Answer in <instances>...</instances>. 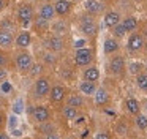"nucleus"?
Wrapping results in <instances>:
<instances>
[{
	"label": "nucleus",
	"instance_id": "nucleus-31",
	"mask_svg": "<svg viewBox=\"0 0 147 139\" xmlns=\"http://www.w3.org/2000/svg\"><path fill=\"white\" fill-rule=\"evenodd\" d=\"M10 90H11V84L10 82H3V84H2V92H3V93H8Z\"/></svg>",
	"mask_w": 147,
	"mask_h": 139
},
{
	"label": "nucleus",
	"instance_id": "nucleus-7",
	"mask_svg": "<svg viewBox=\"0 0 147 139\" xmlns=\"http://www.w3.org/2000/svg\"><path fill=\"white\" fill-rule=\"evenodd\" d=\"M33 119H35L36 122H46V120L49 119V111L43 106L35 107V109H33Z\"/></svg>",
	"mask_w": 147,
	"mask_h": 139
},
{
	"label": "nucleus",
	"instance_id": "nucleus-10",
	"mask_svg": "<svg viewBox=\"0 0 147 139\" xmlns=\"http://www.w3.org/2000/svg\"><path fill=\"white\" fill-rule=\"evenodd\" d=\"M119 21H120V16L114 11L108 13V14L105 16V24L108 25V27H115V25H119Z\"/></svg>",
	"mask_w": 147,
	"mask_h": 139
},
{
	"label": "nucleus",
	"instance_id": "nucleus-40",
	"mask_svg": "<svg viewBox=\"0 0 147 139\" xmlns=\"http://www.w3.org/2000/svg\"><path fill=\"white\" fill-rule=\"evenodd\" d=\"M46 139H59V138H57V136L54 134V133H52V134H51V133H49V134L46 136Z\"/></svg>",
	"mask_w": 147,
	"mask_h": 139
},
{
	"label": "nucleus",
	"instance_id": "nucleus-23",
	"mask_svg": "<svg viewBox=\"0 0 147 139\" xmlns=\"http://www.w3.org/2000/svg\"><path fill=\"white\" fill-rule=\"evenodd\" d=\"M136 25H138V22H136V19H134V18H127L123 21V27L127 28V32L128 30H134Z\"/></svg>",
	"mask_w": 147,
	"mask_h": 139
},
{
	"label": "nucleus",
	"instance_id": "nucleus-11",
	"mask_svg": "<svg viewBox=\"0 0 147 139\" xmlns=\"http://www.w3.org/2000/svg\"><path fill=\"white\" fill-rule=\"evenodd\" d=\"M95 24H93V21L90 18H84V21H82V32L86 35H93L95 33Z\"/></svg>",
	"mask_w": 147,
	"mask_h": 139
},
{
	"label": "nucleus",
	"instance_id": "nucleus-24",
	"mask_svg": "<svg viewBox=\"0 0 147 139\" xmlns=\"http://www.w3.org/2000/svg\"><path fill=\"white\" fill-rule=\"evenodd\" d=\"M136 82H138V85H139V88L147 90V74H138Z\"/></svg>",
	"mask_w": 147,
	"mask_h": 139
},
{
	"label": "nucleus",
	"instance_id": "nucleus-16",
	"mask_svg": "<svg viewBox=\"0 0 147 139\" xmlns=\"http://www.w3.org/2000/svg\"><path fill=\"white\" fill-rule=\"evenodd\" d=\"M98 78H100V73L96 68H87L86 71H84V79L89 81V82H95Z\"/></svg>",
	"mask_w": 147,
	"mask_h": 139
},
{
	"label": "nucleus",
	"instance_id": "nucleus-32",
	"mask_svg": "<svg viewBox=\"0 0 147 139\" xmlns=\"http://www.w3.org/2000/svg\"><path fill=\"white\" fill-rule=\"evenodd\" d=\"M52 128H54L52 125H43L40 130H41V131H45V133H48V134H49V133H52Z\"/></svg>",
	"mask_w": 147,
	"mask_h": 139
},
{
	"label": "nucleus",
	"instance_id": "nucleus-36",
	"mask_svg": "<svg viewBox=\"0 0 147 139\" xmlns=\"http://www.w3.org/2000/svg\"><path fill=\"white\" fill-rule=\"evenodd\" d=\"M95 139H109V136L106 134V133H98V134L95 136Z\"/></svg>",
	"mask_w": 147,
	"mask_h": 139
},
{
	"label": "nucleus",
	"instance_id": "nucleus-12",
	"mask_svg": "<svg viewBox=\"0 0 147 139\" xmlns=\"http://www.w3.org/2000/svg\"><path fill=\"white\" fill-rule=\"evenodd\" d=\"M109 68H111L112 73H120L123 70V59L122 57H114L109 63Z\"/></svg>",
	"mask_w": 147,
	"mask_h": 139
},
{
	"label": "nucleus",
	"instance_id": "nucleus-28",
	"mask_svg": "<svg viewBox=\"0 0 147 139\" xmlns=\"http://www.w3.org/2000/svg\"><path fill=\"white\" fill-rule=\"evenodd\" d=\"M125 32H127V28L123 27V24H119L114 27V33L117 35V36H122V35H125Z\"/></svg>",
	"mask_w": 147,
	"mask_h": 139
},
{
	"label": "nucleus",
	"instance_id": "nucleus-5",
	"mask_svg": "<svg viewBox=\"0 0 147 139\" xmlns=\"http://www.w3.org/2000/svg\"><path fill=\"white\" fill-rule=\"evenodd\" d=\"M144 44V40L141 35H131L128 40V49L130 51H139Z\"/></svg>",
	"mask_w": 147,
	"mask_h": 139
},
{
	"label": "nucleus",
	"instance_id": "nucleus-33",
	"mask_svg": "<svg viewBox=\"0 0 147 139\" xmlns=\"http://www.w3.org/2000/svg\"><path fill=\"white\" fill-rule=\"evenodd\" d=\"M14 112H16V114L22 112V101H18V103H16V106H14Z\"/></svg>",
	"mask_w": 147,
	"mask_h": 139
},
{
	"label": "nucleus",
	"instance_id": "nucleus-17",
	"mask_svg": "<svg viewBox=\"0 0 147 139\" xmlns=\"http://www.w3.org/2000/svg\"><path fill=\"white\" fill-rule=\"evenodd\" d=\"M79 88H81V92H82V93H86V95H92V93H95V92H96L95 84H93V82H89V81L81 82Z\"/></svg>",
	"mask_w": 147,
	"mask_h": 139
},
{
	"label": "nucleus",
	"instance_id": "nucleus-14",
	"mask_svg": "<svg viewBox=\"0 0 147 139\" xmlns=\"http://www.w3.org/2000/svg\"><path fill=\"white\" fill-rule=\"evenodd\" d=\"M103 49H105L106 54H111V52H115V51L119 49V44H117V41H115L114 38H108V40H105Z\"/></svg>",
	"mask_w": 147,
	"mask_h": 139
},
{
	"label": "nucleus",
	"instance_id": "nucleus-1",
	"mask_svg": "<svg viewBox=\"0 0 147 139\" xmlns=\"http://www.w3.org/2000/svg\"><path fill=\"white\" fill-rule=\"evenodd\" d=\"M92 62V51L84 47V49H78L76 51V65L82 66V65H89Z\"/></svg>",
	"mask_w": 147,
	"mask_h": 139
},
{
	"label": "nucleus",
	"instance_id": "nucleus-38",
	"mask_svg": "<svg viewBox=\"0 0 147 139\" xmlns=\"http://www.w3.org/2000/svg\"><path fill=\"white\" fill-rule=\"evenodd\" d=\"M5 79H7V73H5L3 70H0V81L5 82Z\"/></svg>",
	"mask_w": 147,
	"mask_h": 139
},
{
	"label": "nucleus",
	"instance_id": "nucleus-25",
	"mask_svg": "<svg viewBox=\"0 0 147 139\" xmlns=\"http://www.w3.org/2000/svg\"><path fill=\"white\" fill-rule=\"evenodd\" d=\"M35 27L36 28H43V30H46V28L49 27V21H46V19H43V18H36V21H35Z\"/></svg>",
	"mask_w": 147,
	"mask_h": 139
},
{
	"label": "nucleus",
	"instance_id": "nucleus-39",
	"mask_svg": "<svg viewBox=\"0 0 147 139\" xmlns=\"http://www.w3.org/2000/svg\"><path fill=\"white\" fill-rule=\"evenodd\" d=\"M5 62H7V60H5V55L3 54H0V66H3Z\"/></svg>",
	"mask_w": 147,
	"mask_h": 139
},
{
	"label": "nucleus",
	"instance_id": "nucleus-8",
	"mask_svg": "<svg viewBox=\"0 0 147 139\" xmlns=\"http://www.w3.org/2000/svg\"><path fill=\"white\" fill-rule=\"evenodd\" d=\"M54 8H55V13H57L59 16H63L70 11V2H68V0H57Z\"/></svg>",
	"mask_w": 147,
	"mask_h": 139
},
{
	"label": "nucleus",
	"instance_id": "nucleus-13",
	"mask_svg": "<svg viewBox=\"0 0 147 139\" xmlns=\"http://www.w3.org/2000/svg\"><path fill=\"white\" fill-rule=\"evenodd\" d=\"M11 43H13V36H11L10 32L0 30V46L8 47V46H11Z\"/></svg>",
	"mask_w": 147,
	"mask_h": 139
},
{
	"label": "nucleus",
	"instance_id": "nucleus-19",
	"mask_svg": "<svg viewBox=\"0 0 147 139\" xmlns=\"http://www.w3.org/2000/svg\"><path fill=\"white\" fill-rule=\"evenodd\" d=\"M86 9L89 13H98L101 9V5L96 0H86Z\"/></svg>",
	"mask_w": 147,
	"mask_h": 139
},
{
	"label": "nucleus",
	"instance_id": "nucleus-20",
	"mask_svg": "<svg viewBox=\"0 0 147 139\" xmlns=\"http://www.w3.org/2000/svg\"><path fill=\"white\" fill-rule=\"evenodd\" d=\"M127 109L130 111L131 114H138L139 112V103H138L134 98H130V100H127Z\"/></svg>",
	"mask_w": 147,
	"mask_h": 139
},
{
	"label": "nucleus",
	"instance_id": "nucleus-26",
	"mask_svg": "<svg viewBox=\"0 0 147 139\" xmlns=\"http://www.w3.org/2000/svg\"><path fill=\"white\" fill-rule=\"evenodd\" d=\"M136 125H138V128L146 130L147 128V117L146 115H138L136 117Z\"/></svg>",
	"mask_w": 147,
	"mask_h": 139
},
{
	"label": "nucleus",
	"instance_id": "nucleus-27",
	"mask_svg": "<svg viewBox=\"0 0 147 139\" xmlns=\"http://www.w3.org/2000/svg\"><path fill=\"white\" fill-rule=\"evenodd\" d=\"M81 104H82L81 96H70V100H68V106H71V107H79Z\"/></svg>",
	"mask_w": 147,
	"mask_h": 139
},
{
	"label": "nucleus",
	"instance_id": "nucleus-42",
	"mask_svg": "<svg viewBox=\"0 0 147 139\" xmlns=\"http://www.w3.org/2000/svg\"><path fill=\"white\" fill-rule=\"evenodd\" d=\"M3 120H5L3 114H0V126H2V123H3Z\"/></svg>",
	"mask_w": 147,
	"mask_h": 139
},
{
	"label": "nucleus",
	"instance_id": "nucleus-43",
	"mask_svg": "<svg viewBox=\"0 0 147 139\" xmlns=\"http://www.w3.org/2000/svg\"><path fill=\"white\" fill-rule=\"evenodd\" d=\"M0 139H8V138H7V134H0Z\"/></svg>",
	"mask_w": 147,
	"mask_h": 139
},
{
	"label": "nucleus",
	"instance_id": "nucleus-4",
	"mask_svg": "<svg viewBox=\"0 0 147 139\" xmlns=\"http://www.w3.org/2000/svg\"><path fill=\"white\" fill-rule=\"evenodd\" d=\"M49 90H51V87H49V82H48V79L41 78V79H38V81L35 82V92H36V95H40V96H43V95H46Z\"/></svg>",
	"mask_w": 147,
	"mask_h": 139
},
{
	"label": "nucleus",
	"instance_id": "nucleus-9",
	"mask_svg": "<svg viewBox=\"0 0 147 139\" xmlns=\"http://www.w3.org/2000/svg\"><path fill=\"white\" fill-rule=\"evenodd\" d=\"M30 41H32V36H30L29 32H22V33H19L16 38V44L19 47H27L30 44Z\"/></svg>",
	"mask_w": 147,
	"mask_h": 139
},
{
	"label": "nucleus",
	"instance_id": "nucleus-41",
	"mask_svg": "<svg viewBox=\"0 0 147 139\" xmlns=\"http://www.w3.org/2000/svg\"><path fill=\"white\" fill-rule=\"evenodd\" d=\"M3 6H5V0H0V11L3 9Z\"/></svg>",
	"mask_w": 147,
	"mask_h": 139
},
{
	"label": "nucleus",
	"instance_id": "nucleus-29",
	"mask_svg": "<svg viewBox=\"0 0 147 139\" xmlns=\"http://www.w3.org/2000/svg\"><path fill=\"white\" fill-rule=\"evenodd\" d=\"M30 73H32L33 76L40 74V73H41V65H32V68H30Z\"/></svg>",
	"mask_w": 147,
	"mask_h": 139
},
{
	"label": "nucleus",
	"instance_id": "nucleus-3",
	"mask_svg": "<svg viewBox=\"0 0 147 139\" xmlns=\"http://www.w3.org/2000/svg\"><path fill=\"white\" fill-rule=\"evenodd\" d=\"M57 14L55 13V8L51 5V3H46V5H43L41 8H40V18H43V19H46V21H51L54 16Z\"/></svg>",
	"mask_w": 147,
	"mask_h": 139
},
{
	"label": "nucleus",
	"instance_id": "nucleus-21",
	"mask_svg": "<svg viewBox=\"0 0 147 139\" xmlns=\"http://www.w3.org/2000/svg\"><path fill=\"white\" fill-rule=\"evenodd\" d=\"M49 47H51L52 51H60L62 49V40L59 36L49 38Z\"/></svg>",
	"mask_w": 147,
	"mask_h": 139
},
{
	"label": "nucleus",
	"instance_id": "nucleus-18",
	"mask_svg": "<svg viewBox=\"0 0 147 139\" xmlns=\"http://www.w3.org/2000/svg\"><path fill=\"white\" fill-rule=\"evenodd\" d=\"M108 101V93H106L105 88H98V90L95 92V103L96 104H103Z\"/></svg>",
	"mask_w": 147,
	"mask_h": 139
},
{
	"label": "nucleus",
	"instance_id": "nucleus-34",
	"mask_svg": "<svg viewBox=\"0 0 147 139\" xmlns=\"http://www.w3.org/2000/svg\"><path fill=\"white\" fill-rule=\"evenodd\" d=\"M84 44H86V41H84V40H78V41H74V46H76L78 49H84Z\"/></svg>",
	"mask_w": 147,
	"mask_h": 139
},
{
	"label": "nucleus",
	"instance_id": "nucleus-35",
	"mask_svg": "<svg viewBox=\"0 0 147 139\" xmlns=\"http://www.w3.org/2000/svg\"><path fill=\"white\" fill-rule=\"evenodd\" d=\"M16 123H18V119L14 115H11L10 117V126H11V128H14V126H16Z\"/></svg>",
	"mask_w": 147,
	"mask_h": 139
},
{
	"label": "nucleus",
	"instance_id": "nucleus-22",
	"mask_svg": "<svg viewBox=\"0 0 147 139\" xmlns=\"http://www.w3.org/2000/svg\"><path fill=\"white\" fill-rule=\"evenodd\" d=\"M63 115L67 117L68 120H74V119H76V115H78L76 107H71V106L65 107V109H63Z\"/></svg>",
	"mask_w": 147,
	"mask_h": 139
},
{
	"label": "nucleus",
	"instance_id": "nucleus-15",
	"mask_svg": "<svg viewBox=\"0 0 147 139\" xmlns=\"http://www.w3.org/2000/svg\"><path fill=\"white\" fill-rule=\"evenodd\" d=\"M63 96H65V88L63 87H60V85H57V87H54L51 90V98H52V101H62L63 100Z\"/></svg>",
	"mask_w": 147,
	"mask_h": 139
},
{
	"label": "nucleus",
	"instance_id": "nucleus-2",
	"mask_svg": "<svg viewBox=\"0 0 147 139\" xmlns=\"http://www.w3.org/2000/svg\"><path fill=\"white\" fill-rule=\"evenodd\" d=\"M16 65H18V68H19L21 71H27V70H30V68H32V65H33L30 54H27V52L19 54L18 59H16Z\"/></svg>",
	"mask_w": 147,
	"mask_h": 139
},
{
	"label": "nucleus",
	"instance_id": "nucleus-37",
	"mask_svg": "<svg viewBox=\"0 0 147 139\" xmlns=\"http://www.w3.org/2000/svg\"><path fill=\"white\" fill-rule=\"evenodd\" d=\"M138 70H141V65H139V63H133V65H131V71L138 73Z\"/></svg>",
	"mask_w": 147,
	"mask_h": 139
},
{
	"label": "nucleus",
	"instance_id": "nucleus-6",
	"mask_svg": "<svg viewBox=\"0 0 147 139\" xmlns=\"http://www.w3.org/2000/svg\"><path fill=\"white\" fill-rule=\"evenodd\" d=\"M19 19L24 22V25H27L29 24V21L32 19V16H33V11H32V8H30L29 5H24V6H21L19 8Z\"/></svg>",
	"mask_w": 147,
	"mask_h": 139
},
{
	"label": "nucleus",
	"instance_id": "nucleus-30",
	"mask_svg": "<svg viewBox=\"0 0 147 139\" xmlns=\"http://www.w3.org/2000/svg\"><path fill=\"white\" fill-rule=\"evenodd\" d=\"M55 32H59V33H62V32H67V25L62 24V22H57V24H55Z\"/></svg>",
	"mask_w": 147,
	"mask_h": 139
}]
</instances>
